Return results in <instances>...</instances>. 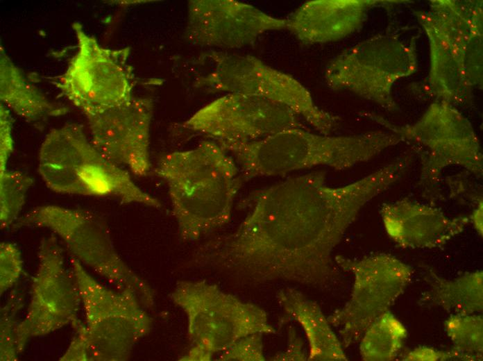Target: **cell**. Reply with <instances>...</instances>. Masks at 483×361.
<instances>
[{
	"label": "cell",
	"mask_w": 483,
	"mask_h": 361,
	"mask_svg": "<svg viewBox=\"0 0 483 361\" xmlns=\"http://www.w3.org/2000/svg\"><path fill=\"white\" fill-rule=\"evenodd\" d=\"M403 176L393 162L341 186L316 171L257 190L240 203L250 208L240 224L199 245L189 262L256 284L325 285L335 275L332 252L360 210Z\"/></svg>",
	"instance_id": "6da1fadb"
},
{
	"label": "cell",
	"mask_w": 483,
	"mask_h": 361,
	"mask_svg": "<svg viewBox=\"0 0 483 361\" xmlns=\"http://www.w3.org/2000/svg\"><path fill=\"white\" fill-rule=\"evenodd\" d=\"M154 171L167 185L181 240H199L228 223L244 180L235 160L216 142L169 153Z\"/></svg>",
	"instance_id": "7a4b0ae2"
},
{
	"label": "cell",
	"mask_w": 483,
	"mask_h": 361,
	"mask_svg": "<svg viewBox=\"0 0 483 361\" xmlns=\"http://www.w3.org/2000/svg\"><path fill=\"white\" fill-rule=\"evenodd\" d=\"M400 141L396 133L330 136L303 128H289L254 141L216 142L232 157L246 181L316 166L347 169Z\"/></svg>",
	"instance_id": "3957f363"
},
{
	"label": "cell",
	"mask_w": 483,
	"mask_h": 361,
	"mask_svg": "<svg viewBox=\"0 0 483 361\" xmlns=\"http://www.w3.org/2000/svg\"><path fill=\"white\" fill-rule=\"evenodd\" d=\"M38 172L58 193L114 197L125 203L160 208L161 203L139 188L129 173L103 156L75 123L51 130L39 153Z\"/></svg>",
	"instance_id": "277c9868"
},
{
	"label": "cell",
	"mask_w": 483,
	"mask_h": 361,
	"mask_svg": "<svg viewBox=\"0 0 483 361\" xmlns=\"http://www.w3.org/2000/svg\"><path fill=\"white\" fill-rule=\"evenodd\" d=\"M169 296L187 317L192 343L179 360L210 361L242 337L276 333L262 308L206 280L180 281Z\"/></svg>",
	"instance_id": "5b68a950"
},
{
	"label": "cell",
	"mask_w": 483,
	"mask_h": 361,
	"mask_svg": "<svg viewBox=\"0 0 483 361\" xmlns=\"http://www.w3.org/2000/svg\"><path fill=\"white\" fill-rule=\"evenodd\" d=\"M37 227L51 230L82 265L91 268L118 290L134 293L146 308H153L155 292L116 251L105 221L93 212L48 205L19 217L12 230Z\"/></svg>",
	"instance_id": "8992f818"
},
{
	"label": "cell",
	"mask_w": 483,
	"mask_h": 361,
	"mask_svg": "<svg viewBox=\"0 0 483 361\" xmlns=\"http://www.w3.org/2000/svg\"><path fill=\"white\" fill-rule=\"evenodd\" d=\"M85 315L74 328L85 340L90 361L128 360L135 344L151 331L153 319L137 296L99 283L70 255Z\"/></svg>",
	"instance_id": "52a82bcc"
},
{
	"label": "cell",
	"mask_w": 483,
	"mask_h": 361,
	"mask_svg": "<svg viewBox=\"0 0 483 361\" xmlns=\"http://www.w3.org/2000/svg\"><path fill=\"white\" fill-rule=\"evenodd\" d=\"M206 56L212 68L196 79L195 87L210 92L253 95L282 104L323 135H330L338 126L339 118L319 108L307 89L291 75L250 55L212 50Z\"/></svg>",
	"instance_id": "ba28073f"
},
{
	"label": "cell",
	"mask_w": 483,
	"mask_h": 361,
	"mask_svg": "<svg viewBox=\"0 0 483 361\" xmlns=\"http://www.w3.org/2000/svg\"><path fill=\"white\" fill-rule=\"evenodd\" d=\"M72 26L77 51L64 74L53 83L83 114L130 101L136 84L128 61L130 49L103 47L79 22Z\"/></svg>",
	"instance_id": "9c48e42d"
},
{
	"label": "cell",
	"mask_w": 483,
	"mask_h": 361,
	"mask_svg": "<svg viewBox=\"0 0 483 361\" xmlns=\"http://www.w3.org/2000/svg\"><path fill=\"white\" fill-rule=\"evenodd\" d=\"M337 265L353 275L349 300L328 319L344 348L359 342L369 325L390 307L410 283L413 270L395 256L373 254L362 258H334Z\"/></svg>",
	"instance_id": "30bf717a"
},
{
	"label": "cell",
	"mask_w": 483,
	"mask_h": 361,
	"mask_svg": "<svg viewBox=\"0 0 483 361\" xmlns=\"http://www.w3.org/2000/svg\"><path fill=\"white\" fill-rule=\"evenodd\" d=\"M38 266L33 278L31 299L23 320L15 328V342L21 353L27 341L67 325L80 322L82 305L76 278L66 263L63 249L55 235L44 237L37 251Z\"/></svg>",
	"instance_id": "8fae6325"
},
{
	"label": "cell",
	"mask_w": 483,
	"mask_h": 361,
	"mask_svg": "<svg viewBox=\"0 0 483 361\" xmlns=\"http://www.w3.org/2000/svg\"><path fill=\"white\" fill-rule=\"evenodd\" d=\"M402 141L407 140L421 153V183L434 187L443 171L459 166L482 176V155L470 123L447 102L434 104L413 125L396 127L385 123Z\"/></svg>",
	"instance_id": "7c38bea8"
},
{
	"label": "cell",
	"mask_w": 483,
	"mask_h": 361,
	"mask_svg": "<svg viewBox=\"0 0 483 361\" xmlns=\"http://www.w3.org/2000/svg\"><path fill=\"white\" fill-rule=\"evenodd\" d=\"M183 127L215 142H250L306 126L287 107L256 96L227 93L197 110Z\"/></svg>",
	"instance_id": "4fadbf2b"
},
{
	"label": "cell",
	"mask_w": 483,
	"mask_h": 361,
	"mask_svg": "<svg viewBox=\"0 0 483 361\" xmlns=\"http://www.w3.org/2000/svg\"><path fill=\"white\" fill-rule=\"evenodd\" d=\"M187 13L185 40L199 47L240 48L287 25V19L235 0H191Z\"/></svg>",
	"instance_id": "5bb4252c"
},
{
	"label": "cell",
	"mask_w": 483,
	"mask_h": 361,
	"mask_svg": "<svg viewBox=\"0 0 483 361\" xmlns=\"http://www.w3.org/2000/svg\"><path fill=\"white\" fill-rule=\"evenodd\" d=\"M153 101L133 97L119 106L87 112L91 142L106 158L127 166L137 176L151 169L150 127Z\"/></svg>",
	"instance_id": "9a60e30c"
},
{
	"label": "cell",
	"mask_w": 483,
	"mask_h": 361,
	"mask_svg": "<svg viewBox=\"0 0 483 361\" xmlns=\"http://www.w3.org/2000/svg\"><path fill=\"white\" fill-rule=\"evenodd\" d=\"M380 215L391 240L412 249L441 248L471 222V216L450 217L439 208L407 198L383 203Z\"/></svg>",
	"instance_id": "2e32d148"
},
{
	"label": "cell",
	"mask_w": 483,
	"mask_h": 361,
	"mask_svg": "<svg viewBox=\"0 0 483 361\" xmlns=\"http://www.w3.org/2000/svg\"><path fill=\"white\" fill-rule=\"evenodd\" d=\"M374 3L363 0H311L287 18V30L307 44L341 39L362 24Z\"/></svg>",
	"instance_id": "e0dca14e"
},
{
	"label": "cell",
	"mask_w": 483,
	"mask_h": 361,
	"mask_svg": "<svg viewBox=\"0 0 483 361\" xmlns=\"http://www.w3.org/2000/svg\"><path fill=\"white\" fill-rule=\"evenodd\" d=\"M276 299L287 318L304 331L309 346L307 360H348L339 337L316 301L294 287L279 289Z\"/></svg>",
	"instance_id": "ac0fdd59"
},
{
	"label": "cell",
	"mask_w": 483,
	"mask_h": 361,
	"mask_svg": "<svg viewBox=\"0 0 483 361\" xmlns=\"http://www.w3.org/2000/svg\"><path fill=\"white\" fill-rule=\"evenodd\" d=\"M0 99L3 105L29 122L69 112L67 107L49 101L25 79L19 69L0 50Z\"/></svg>",
	"instance_id": "d6986e66"
},
{
	"label": "cell",
	"mask_w": 483,
	"mask_h": 361,
	"mask_svg": "<svg viewBox=\"0 0 483 361\" xmlns=\"http://www.w3.org/2000/svg\"><path fill=\"white\" fill-rule=\"evenodd\" d=\"M426 280L429 287L421 296L420 305L439 307L450 314H471L482 311V271L449 280L428 269Z\"/></svg>",
	"instance_id": "ffe728a7"
},
{
	"label": "cell",
	"mask_w": 483,
	"mask_h": 361,
	"mask_svg": "<svg viewBox=\"0 0 483 361\" xmlns=\"http://www.w3.org/2000/svg\"><path fill=\"white\" fill-rule=\"evenodd\" d=\"M408 332L389 310L375 319L360 339L359 353L365 361H390L400 351Z\"/></svg>",
	"instance_id": "44dd1931"
},
{
	"label": "cell",
	"mask_w": 483,
	"mask_h": 361,
	"mask_svg": "<svg viewBox=\"0 0 483 361\" xmlns=\"http://www.w3.org/2000/svg\"><path fill=\"white\" fill-rule=\"evenodd\" d=\"M452 348L475 360H482L483 320L478 314H450L444 324Z\"/></svg>",
	"instance_id": "7402d4cb"
},
{
	"label": "cell",
	"mask_w": 483,
	"mask_h": 361,
	"mask_svg": "<svg viewBox=\"0 0 483 361\" xmlns=\"http://www.w3.org/2000/svg\"><path fill=\"white\" fill-rule=\"evenodd\" d=\"M1 228L12 226L18 219L24 203L26 194L33 179L21 172L5 169L0 174Z\"/></svg>",
	"instance_id": "603a6c76"
},
{
	"label": "cell",
	"mask_w": 483,
	"mask_h": 361,
	"mask_svg": "<svg viewBox=\"0 0 483 361\" xmlns=\"http://www.w3.org/2000/svg\"><path fill=\"white\" fill-rule=\"evenodd\" d=\"M23 305V296L12 290L1 309V361H14L18 358L15 342V317Z\"/></svg>",
	"instance_id": "cb8c5ba5"
},
{
	"label": "cell",
	"mask_w": 483,
	"mask_h": 361,
	"mask_svg": "<svg viewBox=\"0 0 483 361\" xmlns=\"http://www.w3.org/2000/svg\"><path fill=\"white\" fill-rule=\"evenodd\" d=\"M263 334L253 333L235 341L220 353L215 360L264 361Z\"/></svg>",
	"instance_id": "d4e9b609"
},
{
	"label": "cell",
	"mask_w": 483,
	"mask_h": 361,
	"mask_svg": "<svg viewBox=\"0 0 483 361\" xmlns=\"http://www.w3.org/2000/svg\"><path fill=\"white\" fill-rule=\"evenodd\" d=\"M1 294L10 289L19 280L23 270V261L17 247L10 242L0 245Z\"/></svg>",
	"instance_id": "484cf974"
},
{
	"label": "cell",
	"mask_w": 483,
	"mask_h": 361,
	"mask_svg": "<svg viewBox=\"0 0 483 361\" xmlns=\"http://www.w3.org/2000/svg\"><path fill=\"white\" fill-rule=\"evenodd\" d=\"M402 360L406 361L475 360L473 358L453 348L448 351H439L426 346H420L410 351Z\"/></svg>",
	"instance_id": "4316f807"
},
{
	"label": "cell",
	"mask_w": 483,
	"mask_h": 361,
	"mask_svg": "<svg viewBox=\"0 0 483 361\" xmlns=\"http://www.w3.org/2000/svg\"><path fill=\"white\" fill-rule=\"evenodd\" d=\"M12 121L9 110L2 103L0 108V167L1 171L6 169L8 158L13 150L12 137Z\"/></svg>",
	"instance_id": "83f0119b"
},
{
	"label": "cell",
	"mask_w": 483,
	"mask_h": 361,
	"mask_svg": "<svg viewBox=\"0 0 483 361\" xmlns=\"http://www.w3.org/2000/svg\"><path fill=\"white\" fill-rule=\"evenodd\" d=\"M273 361L307 360L305 352L303 342L293 327H289L287 330V344L285 349L279 353L271 358Z\"/></svg>",
	"instance_id": "f1b7e54d"
},
{
	"label": "cell",
	"mask_w": 483,
	"mask_h": 361,
	"mask_svg": "<svg viewBox=\"0 0 483 361\" xmlns=\"http://www.w3.org/2000/svg\"><path fill=\"white\" fill-rule=\"evenodd\" d=\"M471 222H473L475 230L479 234L482 235V203L480 202L477 207L471 215Z\"/></svg>",
	"instance_id": "f546056e"
}]
</instances>
